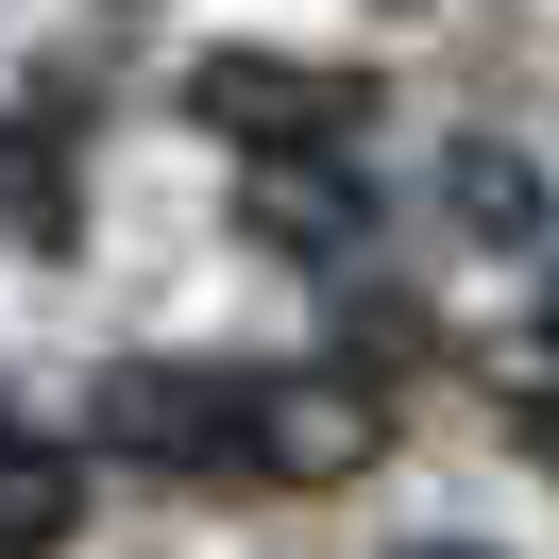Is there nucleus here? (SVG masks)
<instances>
[{"label": "nucleus", "mask_w": 559, "mask_h": 559, "mask_svg": "<svg viewBox=\"0 0 559 559\" xmlns=\"http://www.w3.org/2000/svg\"><path fill=\"white\" fill-rule=\"evenodd\" d=\"M238 407H254V373H204V356H136V373H103L85 441H103V457H136V475H238Z\"/></svg>", "instance_id": "obj_1"}, {"label": "nucleus", "mask_w": 559, "mask_h": 559, "mask_svg": "<svg viewBox=\"0 0 559 559\" xmlns=\"http://www.w3.org/2000/svg\"><path fill=\"white\" fill-rule=\"evenodd\" d=\"M373 441H390V407L356 373H254V407H238V475H288V491L373 475Z\"/></svg>", "instance_id": "obj_2"}, {"label": "nucleus", "mask_w": 559, "mask_h": 559, "mask_svg": "<svg viewBox=\"0 0 559 559\" xmlns=\"http://www.w3.org/2000/svg\"><path fill=\"white\" fill-rule=\"evenodd\" d=\"M187 103L221 119V136H272V153H306V136H356V85L340 69H288V51H221Z\"/></svg>", "instance_id": "obj_3"}, {"label": "nucleus", "mask_w": 559, "mask_h": 559, "mask_svg": "<svg viewBox=\"0 0 559 559\" xmlns=\"http://www.w3.org/2000/svg\"><path fill=\"white\" fill-rule=\"evenodd\" d=\"M441 187H457V238H509V254L543 238V170H525V153H457Z\"/></svg>", "instance_id": "obj_4"}, {"label": "nucleus", "mask_w": 559, "mask_h": 559, "mask_svg": "<svg viewBox=\"0 0 559 559\" xmlns=\"http://www.w3.org/2000/svg\"><path fill=\"white\" fill-rule=\"evenodd\" d=\"M0 238L69 254V153H51V136H0Z\"/></svg>", "instance_id": "obj_5"}, {"label": "nucleus", "mask_w": 559, "mask_h": 559, "mask_svg": "<svg viewBox=\"0 0 559 559\" xmlns=\"http://www.w3.org/2000/svg\"><path fill=\"white\" fill-rule=\"evenodd\" d=\"M509 390H525V457L559 475V373H509Z\"/></svg>", "instance_id": "obj_6"}, {"label": "nucleus", "mask_w": 559, "mask_h": 559, "mask_svg": "<svg viewBox=\"0 0 559 559\" xmlns=\"http://www.w3.org/2000/svg\"><path fill=\"white\" fill-rule=\"evenodd\" d=\"M525 373H559V288H543V340H525Z\"/></svg>", "instance_id": "obj_7"}, {"label": "nucleus", "mask_w": 559, "mask_h": 559, "mask_svg": "<svg viewBox=\"0 0 559 559\" xmlns=\"http://www.w3.org/2000/svg\"><path fill=\"white\" fill-rule=\"evenodd\" d=\"M390 559H509V543H390Z\"/></svg>", "instance_id": "obj_8"}]
</instances>
